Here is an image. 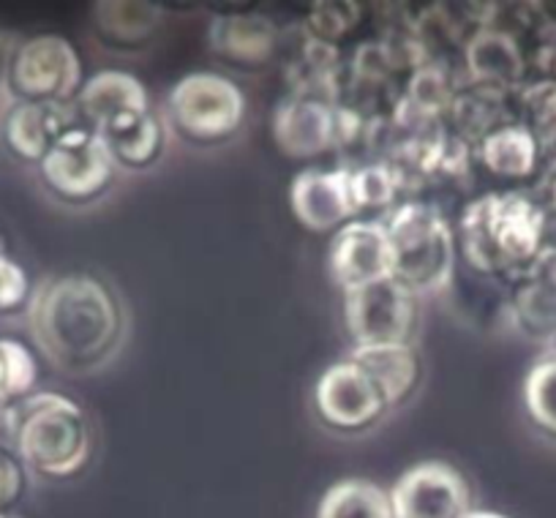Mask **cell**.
<instances>
[{
  "label": "cell",
  "instance_id": "obj_23",
  "mask_svg": "<svg viewBox=\"0 0 556 518\" xmlns=\"http://www.w3.org/2000/svg\"><path fill=\"white\" fill-rule=\"evenodd\" d=\"M523 404L532 424L545 437L556 440V352L545 355L529 368L523 379Z\"/></svg>",
  "mask_w": 556,
  "mask_h": 518
},
{
  "label": "cell",
  "instance_id": "obj_12",
  "mask_svg": "<svg viewBox=\"0 0 556 518\" xmlns=\"http://www.w3.org/2000/svg\"><path fill=\"white\" fill-rule=\"evenodd\" d=\"M290 205L308 232H339L355 222L357 205L352 197L350 169H303L290 189Z\"/></svg>",
  "mask_w": 556,
  "mask_h": 518
},
{
  "label": "cell",
  "instance_id": "obj_24",
  "mask_svg": "<svg viewBox=\"0 0 556 518\" xmlns=\"http://www.w3.org/2000/svg\"><path fill=\"white\" fill-rule=\"evenodd\" d=\"M39 366L23 341L0 339V407H14L34 391Z\"/></svg>",
  "mask_w": 556,
  "mask_h": 518
},
{
  "label": "cell",
  "instance_id": "obj_33",
  "mask_svg": "<svg viewBox=\"0 0 556 518\" xmlns=\"http://www.w3.org/2000/svg\"><path fill=\"white\" fill-rule=\"evenodd\" d=\"M0 518H3V516H0Z\"/></svg>",
  "mask_w": 556,
  "mask_h": 518
},
{
  "label": "cell",
  "instance_id": "obj_17",
  "mask_svg": "<svg viewBox=\"0 0 556 518\" xmlns=\"http://www.w3.org/2000/svg\"><path fill=\"white\" fill-rule=\"evenodd\" d=\"M278 30L256 14H227L211 25V47L235 66H265L276 52Z\"/></svg>",
  "mask_w": 556,
  "mask_h": 518
},
{
  "label": "cell",
  "instance_id": "obj_14",
  "mask_svg": "<svg viewBox=\"0 0 556 518\" xmlns=\"http://www.w3.org/2000/svg\"><path fill=\"white\" fill-rule=\"evenodd\" d=\"M74 106H77L85 126L101 131V128L112 126L117 121L151 112V96L134 74L106 68V72L85 79L83 90L74 99Z\"/></svg>",
  "mask_w": 556,
  "mask_h": 518
},
{
  "label": "cell",
  "instance_id": "obj_27",
  "mask_svg": "<svg viewBox=\"0 0 556 518\" xmlns=\"http://www.w3.org/2000/svg\"><path fill=\"white\" fill-rule=\"evenodd\" d=\"M30 301V285L25 270L12 263L7 254H0V314L17 312Z\"/></svg>",
  "mask_w": 556,
  "mask_h": 518
},
{
  "label": "cell",
  "instance_id": "obj_3",
  "mask_svg": "<svg viewBox=\"0 0 556 518\" xmlns=\"http://www.w3.org/2000/svg\"><path fill=\"white\" fill-rule=\"evenodd\" d=\"M464 249L480 274L505 265L534 263L540 254L543 218L523 197H485L464 216Z\"/></svg>",
  "mask_w": 556,
  "mask_h": 518
},
{
  "label": "cell",
  "instance_id": "obj_18",
  "mask_svg": "<svg viewBox=\"0 0 556 518\" xmlns=\"http://www.w3.org/2000/svg\"><path fill=\"white\" fill-rule=\"evenodd\" d=\"M101 140L110 151L115 167L126 169H148L159 162L167 142V126L159 121L156 112H142V115L126 117L112 126L101 128Z\"/></svg>",
  "mask_w": 556,
  "mask_h": 518
},
{
  "label": "cell",
  "instance_id": "obj_20",
  "mask_svg": "<svg viewBox=\"0 0 556 518\" xmlns=\"http://www.w3.org/2000/svg\"><path fill=\"white\" fill-rule=\"evenodd\" d=\"M314 518H395L390 491L363 478L339 480L319 500Z\"/></svg>",
  "mask_w": 556,
  "mask_h": 518
},
{
  "label": "cell",
  "instance_id": "obj_19",
  "mask_svg": "<svg viewBox=\"0 0 556 518\" xmlns=\"http://www.w3.org/2000/svg\"><path fill=\"white\" fill-rule=\"evenodd\" d=\"M93 23L101 39L117 47H137L151 41L164 23V9L148 0H104L93 7Z\"/></svg>",
  "mask_w": 556,
  "mask_h": 518
},
{
  "label": "cell",
  "instance_id": "obj_13",
  "mask_svg": "<svg viewBox=\"0 0 556 518\" xmlns=\"http://www.w3.org/2000/svg\"><path fill=\"white\" fill-rule=\"evenodd\" d=\"M72 126H77L72 104L12 101L7 117H3V126H0V137H3V146L14 159L39 167L58 137Z\"/></svg>",
  "mask_w": 556,
  "mask_h": 518
},
{
  "label": "cell",
  "instance_id": "obj_31",
  "mask_svg": "<svg viewBox=\"0 0 556 518\" xmlns=\"http://www.w3.org/2000/svg\"><path fill=\"white\" fill-rule=\"evenodd\" d=\"M464 518H510V516H502V513H494V510H478V507H472V510H469Z\"/></svg>",
  "mask_w": 556,
  "mask_h": 518
},
{
  "label": "cell",
  "instance_id": "obj_16",
  "mask_svg": "<svg viewBox=\"0 0 556 518\" xmlns=\"http://www.w3.org/2000/svg\"><path fill=\"white\" fill-rule=\"evenodd\" d=\"M350 363H355L377 384L388 407H399L404 399H409L424 377V361L415 344L355 346Z\"/></svg>",
  "mask_w": 556,
  "mask_h": 518
},
{
  "label": "cell",
  "instance_id": "obj_10",
  "mask_svg": "<svg viewBox=\"0 0 556 518\" xmlns=\"http://www.w3.org/2000/svg\"><path fill=\"white\" fill-rule=\"evenodd\" d=\"M395 518H464L472 510L469 483L445 462H420L390 489Z\"/></svg>",
  "mask_w": 556,
  "mask_h": 518
},
{
  "label": "cell",
  "instance_id": "obj_26",
  "mask_svg": "<svg viewBox=\"0 0 556 518\" xmlns=\"http://www.w3.org/2000/svg\"><path fill=\"white\" fill-rule=\"evenodd\" d=\"M395 194V178L384 164H368V167L352 173V197H355L357 213L382 211L390 205Z\"/></svg>",
  "mask_w": 556,
  "mask_h": 518
},
{
  "label": "cell",
  "instance_id": "obj_6",
  "mask_svg": "<svg viewBox=\"0 0 556 518\" xmlns=\"http://www.w3.org/2000/svg\"><path fill=\"white\" fill-rule=\"evenodd\" d=\"M83 90V61L72 41L45 34L14 47L7 77L12 101L34 104H72Z\"/></svg>",
  "mask_w": 556,
  "mask_h": 518
},
{
  "label": "cell",
  "instance_id": "obj_5",
  "mask_svg": "<svg viewBox=\"0 0 556 518\" xmlns=\"http://www.w3.org/2000/svg\"><path fill=\"white\" fill-rule=\"evenodd\" d=\"M384 224L395 249V279L415 292L451 281L456 243L440 213L426 205H404Z\"/></svg>",
  "mask_w": 556,
  "mask_h": 518
},
{
  "label": "cell",
  "instance_id": "obj_8",
  "mask_svg": "<svg viewBox=\"0 0 556 518\" xmlns=\"http://www.w3.org/2000/svg\"><path fill=\"white\" fill-rule=\"evenodd\" d=\"M417 317V292L395 276L344 292V323L355 346L412 344Z\"/></svg>",
  "mask_w": 556,
  "mask_h": 518
},
{
  "label": "cell",
  "instance_id": "obj_32",
  "mask_svg": "<svg viewBox=\"0 0 556 518\" xmlns=\"http://www.w3.org/2000/svg\"><path fill=\"white\" fill-rule=\"evenodd\" d=\"M0 254H3V251H0Z\"/></svg>",
  "mask_w": 556,
  "mask_h": 518
},
{
  "label": "cell",
  "instance_id": "obj_11",
  "mask_svg": "<svg viewBox=\"0 0 556 518\" xmlns=\"http://www.w3.org/2000/svg\"><path fill=\"white\" fill-rule=\"evenodd\" d=\"M314 407L323 424L336 431H363L390 409L377 384L350 361L325 368L314 384Z\"/></svg>",
  "mask_w": 556,
  "mask_h": 518
},
{
  "label": "cell",
  "instance_id": "obj_28",
  "mask_svg": "<svg viewBox=\"0 0 556 518\" xmlns=\"http://www.w3.org/2000/svg\"><path fill=\"white\" fill-rule=\"evenodd\" d=\"M529 106H532L534 123V128H529V131L538 140V146L543 140H556V88L551 90L548 99H529Z\"/></svg>",
  "mask_w": 556,
  "mask_h": 518
},
{
  "label": "cell",
  "instance_id": "obj_21",
  "mask_svg": "<svg viewBox=\"0 0 556 518\" xmlns=\"http://www.w3.org/2000/svg\"><path fill=\"white\" fill-rule=\"evenodd\" d=\"M469 74L485 85H513L521 79L523 61L516 41L500 30H480L467 47Z\"/></svg>",
  "mask_w": 556,
  "mask_h": 518
},
{
  "label": "cell",
  "instance_id": "obj_29",
  "mask_svg": "<svg viewBox=\"0 0 556 518\" xmlns=\"http://www.w3.org/2000/svg\"><path fill=\"white\" fill-rule=\"evenodd\" d=\"M20 469L9 462L7 456H0V507L7 505L9 500H14V494L20 491Z\"/></svg>",
  "mask_w": 556,
  "mask_h": 518
},
{
  "label": "cell",
  "instance_id": "obj_4",
  "mask_svg": "<svg viewBox=\"0 0 556 518\" xmlns=\"http://www.w3.org/2000/svg\"><path fill=\"white\" fill-rule=\"evenodd\" d=\"M169 128L191 146H218L238 135L245 96L224 74L194 72L178 79L167 104Z\"/></svg>",
  "mask_w": 556,
  "mask_h": 518
},
{
  "label": "cell",
  "instance_id": "obj_25",
  "mask_svg": "<svg viewBox=\"0 0 556 518\" xmlns=\"http://www.w3.org/2000/svg\"><path fill=\"white\" fill-rule=\"evenodd\" d=\"M516 319L527 333L554 336L556 333V290L529 279L516 295Z\"/></svg>",
  "mask_w": 556,
  "mask_h": 518
},
{
  "label": "cell",
  "instance_id": "obj_22",
  "mask_svg": "<svg viewBox=\"0 0 556 518\" xmlns=\"http://www.w3.org/2000/svg\"><path fill=\"white\" fill-rule=\"evenodd\" d=\"M538 140L527 126H496L480 142V159L502 178H527L538 164Z\"/></svg>",
  "mask_w": 556,
  "mask_h": 518
},
{
  "label": "cell",
  "instance_id": "obj_2",
  "mask_svg": "<svg viewBox=\"0 0 556 518\" xmlns=\"http://www.w3.org/2000/svg\"><path fill=\"white\" fill-rule=\"evenodd\" d=\"M14 451L41 478L63 480L83 472L93 451L85 409L58 393H30L9 409Z\"/></svg>",
  "mask_w": 556,
  "mask_h": 518
},
{
  "label": "cell",
  "instance_id": "obj_30",
  "mask_svg": "<svg viewBox=\"0 0 556 518\" xmlns=\"http://www.w3.org/2000/svg\"><path fill=\"white\" fill-rule=\"evenodd\" d=\"M14 39L9 34L0 30V90H7V77H9V66H12V55H14Z\"/></svg>",
  "mask_w": 556,
  "mask_h": 518
},
{
  "label": "cell",
  "instance_id": "obj_1",
  "mask_svg": "<svg viewBox=\"0 0 556 518\" xmlns=\"http://www.w3.org/2000/svg\"><path fill=\"white\" fill-rule=\"evenodd\" d=\"M30 330L39 350L66 371H93L123 344L126 312L106 281L66 274L30 298Z\"/></svg>",
  "mask_w": 556,
  "mask_h": 518
},
{
  "label": "cell",
  "instance_id": "obj_15",
  "mask_svg": "<svg viewBox=\"0 0 556 518\" xmlns=\"http://www.w3.org/2000/svg\"><path fill=\"white\" fill-rule=\"evenodd\" d=\"M273 137L287 156L314 159L333 148L339 117L319 99H290L278 106Z\"/></svg>",
  "mask_w": 556,
  "mask_h": 518
},
{
  "label": "cell",
  "instance_id": "obj_9",
  "mask_svg": "<svg viewBox=\"0 0 556 518\" xmlns=\"http://www.w3.org/2000/svg\"><path fill=\"white\" fill-rule=\"evenodd\" d=\"M330 276L344 292L377 285L395 276V249L388 224L355 218L336 232L330 243Z\"/></svg>",
  "mask_w": 556,
  "mask_h": 518
},
{
  "label": "cell",
  "instance_id": "obj_7",
  "mask_svg": "<svg viewBox=\"0 0 556 518\" xmlns=\"http://www.w3.org/2000/svg\"><path fill=\"white\" fill-rule=\"evenodd\" d=\"M39 175L52 197L68 205H85L110 189L115 162L99 131L77 123L41 159Z\"/></svg>",
  "mask_w": 556,
  "mask_h": 518
}]
</instances>
